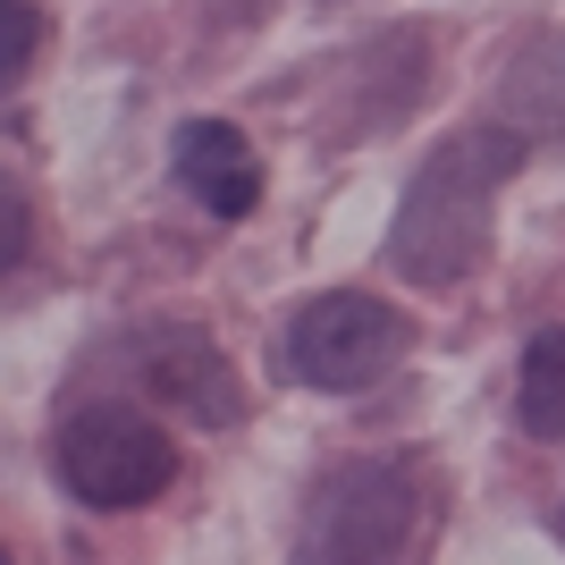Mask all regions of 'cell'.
<instances>
[{"label": "cell", "instance_id": "cell-5", "mask_svg": "<svg viewBox=\"0 0 565 565\" xmlns=\"http://www.w3.org/2000/svg\"><path fill=\"white\" fill-rule=\"evenodd\" d=\"M178 178H186V194L203 212H220V220H245L254 194H262V161H254V143L236 136L228 118L178 127Z\"/></svg>", "mask_w": 565, "mask_h": 565}, {"label": "cell", "instance_id": "cell-4", "mask_svg": "<svg viewBox=\"0 0 565 565\" xmlns=\"http://www.w3.org/2000/svg\"><path fill=\"white\" fill-rule=\"evenodd\" d=\"M405 354V321L380 296H312L287 330V372L312 388H372Z\"/></svg>", "mask_w": 565, "mask_h": 565}, {"label": "cell", "instance_id": "cell-7", "mask_svg": "<svg viewBox=\"0 0 565 565\" xmlns=\"http://www.w3.org/2000/svg\"><path fill=\"white\" fill-rule=\"evenodd\" d=\"M507 110L532 118L523 136H565V34H548V43H532L515 60V76H507Z\"/></svg>", "mask_w": 565, "mask_h": 565}, {"label": "cell", "instance_id": "cell-6", "mask_svg": "<svg viewBox=\"0 0 565 565\" xmlns=\"http://www.w3.org/2000/svg\"><path fill=\"white\" fill-rule=\"evenodd\" d=\"M136 372L152 380V397H169L194 423H236V372L220 363V347H203L194 330H161L136 354Z\"/></svg>", "mask_w": 565, "mask_h": 565}, {"label": "cell", "instance_id": "cell-1", "mask_svg": "<svg viewBox=\"0 0 565 565\" xmlns=\"http://www.w3.org/2000/svg\"><path fill=\"white\" fill-rule=\"evenodd\" d=\"M515 169H523L515 127H465V136L430 143V161L414 169V186H405L397 236H388V254H397L405 279L414 287L472 279L481 254H490V203Z\"/></svg>", "mask_w": 565, "mask_h": 565}, {"label": "cell", "instance_id": "cell-8", "mask_svg": "<svg viewBox=\"0 0 565 565\" xmlns=\"http://www.w3.org/2000/svg\"><path fill=\"white\" fill-rule=\"evenodd\" d=\"M523 423L541 439H565V330H541L523 347Z\"/></svg>", "mask_w": 565, "mask_h": 565}, {"label": "cell", "instance_id": "cell-10", "mask_svg": "<svg viewBox=\"0 0 565 565\" xmlns=\"http://www.w3.org/2000/svg\"><path fill=\"white\" fill-rule=\"evenodd\" d=\"M25 51H34V9H25V0H9V76L25 68Z\"/></svg>", "mask_w": 565, "mask_h": 565}, {"label": "cell", "instance_id": "cell-2", "mask_svg": "<svg viewBox=\"0 0 565 565\" xmlns=\"http://www.w3.org/2000/svg\"><path fill=\"white\" fill-rule=\"evenodd\" d=\"M414 515H423L414 472L388 456H354V465L321 472L305 532H296V565H405Z\"/></svg>", "mask_w": 565, "mask_h": 565}, {"label": "cell", "instance_id": "cell-3", "mask_svg": "<svg viewBox=\"0 0 565 565\" xmlns=\"http://www.w3.org/2000/svg\"><path fill=\"white\" fill-rule=\"evenodd\" d=\"M169 472H178L169 430L127 414V405H85V414L60 430V481H68L85 507H143V498L169 490Z\"/></svg>", "mask_w": 565, "mask_h": 565}, {"label": "cell", "instance_id": "cell-9", "mask_svg": "<svg viewBox=\"0 0 565 565\" xmlns=\"http://www.w3.org/2000/svg\"><path fill=\"white\" fill-rule=\"evenodd\" d=\"M18 254H25V203L0 194V262H18Z\"/></svg>", "mask_w": 565, "mask_h": 565}]
</instances>
